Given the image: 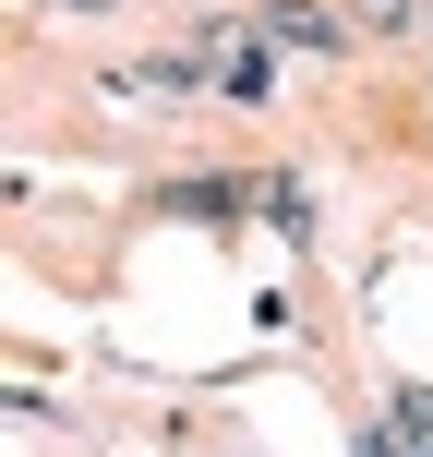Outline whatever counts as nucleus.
<instances>
[{"label": "nucleus", "mask_w": 433, "mask_h": 457, "mask_svg": "<svg viewBox=\"0 0 433 457\" xmlns=\"http://www.w3.org/2000/svg\"><path fill=\"white\" fill-rule=\"evenodd\" d=\"M397 445H433V386H410V397H397Z\"/></svg>", "instance_id": "nucleus-2"}, {"label": "nucleus", "mask_w": 433, "mask_h": 457, "mask_svg": "<svg viewBox=\"0 0 433 457\" xmlns=\"http://www.w3.org/2000/svg\"><path fill=\"white\" fill-rule=\"evenodd\" d=\"M362 457H410V445H397V421H373V434H362Z\"/></svg>", "instance_id": "nucleus-3"}, {"label": "nucleus", "mask_w": 433, "mask_h": 457, "mask_svg": "<svg viewBox=\"0 0 433 457\" xmlns=\"http://www.w3.org/2000/svg\"><path fill=\"white\" fill-rule=\"evenodd\" d=\"M362 24H410V0H362Z\"/></svg>", "instance_id": "nucleus-4"}, {"label": "nucleus", "mask_w": 433, "mask_h": 457, "mask_svg": "<svg viewBox=\"0 0 433 457\" xmlns=\"http://www.w3.org/2000/svg\"><path fill=\"white\" fill-rule=\"evenodd\" d=\"M410 457H433V445H410Z\"/></svg>", "instance_id": "nucleus-5"}, {"label": "nucleus", "mask_w": 433, "mask_h": 457, "mask_svg": "<svg viewBox=\"0 0 433 457\" xmlns=\"http://www.w3.org/2000/svg\"><path fill=\"white\" fill-rule=\"evenodd\" d=\"M265 37H277V48H337V24H325V12H301V0H277V12H265Z\"/></svg>", "instance_id": "nucleus-1"}]
</instances>
